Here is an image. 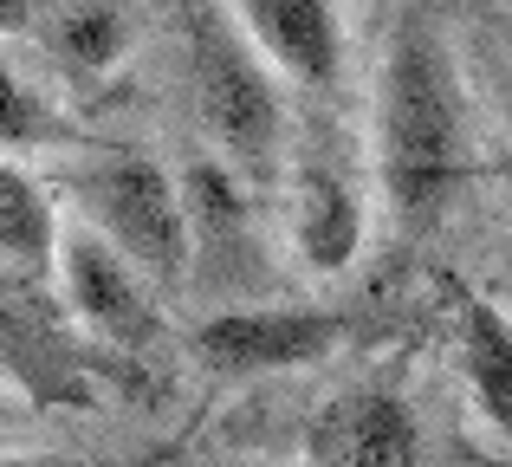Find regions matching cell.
Returning a JSON list of instances; mask_svg holds the SVG:
<instances>
[{
  "label": "cell",
  "instance_id": "obj_9",
  "mask_svg": "<svg viewBox=\"0 0 512 467\" xmlns=\"http://www.w3.org/2000/svg\"><path fill=\"white\" fill-rule=\"evenodd\" d=\"M182 208H188V247H195V260L221 266V279L260 266V240H253V215H247V195H240L234 169L195 163L182 182Z\"/></svg>",
  "mask_w": 512,
  "mask_h": 467
},
{
  "label": "cell",
  "instance_id": "obj_14",
  "mask_svg": "<svg viewBox=\"0 0 512 467\" xmlns=\"http://www.w3.org/2000/svg\"><path fill=\"white\" fill-rule=\"evenodd\" d=\"M52 137V111L39 104V91L0 59V143H39Z\"/></svg>",
  "mask_w": 512,
  "mask_h": 467
},
{
  "label": "cell",
  "instance_id": "obj_13",
  "mask_svg": "<svg viewBox=\"0 0 512 467\" xmlns=\"http://www.w3.org/2000/svg\"><path fill=\"white\" fill-rule=\"evenodd\" d=\"M130 33H137V26H130L124 7H65L59 20H52V46H59L78 72H104V65H117L124 46H130Z\"/></svg>",
  "mask_w": 512,
  "mask_h": 467
},
{
  "label": "cell",
  "instance_id": "obj_17",
  "mask_svg": "<svg viewBox=\"0 0 512 467\" xmlns=\"http://www.w3.org/2000/svg\"><path fill=\"white\" fill-rule=\"evenodd\" d=\"M506 273H512V260H506Z\"/></svg>",
  "mask_w": 512,
  "mask_h": 467
},
{
  "label": "cell",
  "instance_id": "obj_15",
  "mask_svg": "<svg viewBox=\"0 0 512 467\" xmlns=\"http://www.w3.org/2000/svg\"><path fill=\"white\" fill-rule=\"evenodd\" d=\"M234 467H292V461H234Z\"/></svg>",
  "mask_w": 512,
  "mask_h": 467
},
{
  "label": "cell",
  "instance_id": "obj_6",
  "mask_svg": "<svg viewBox=\"0 0 512 467\" xmlns=\"http://www.w3.org/2000/svg\"><path fill=\"white\" fill-rule=\"evenodd\" d=\"M234 26L266 59V72L292 78L305 91H331L344 78V13L325 0H247Z\"/></svg>",
  "mask_w": 512,
  "mask_h": 467
},
{
  "label": "cell",
  "instance_id": "obj_12",
  "mask_svg": "<svg viewBox=\"0 0 512 467\" xmlns=\"http://www.w3.org/2000/svg\"><path fill=\"white\" fill-rule=\"evenodd\" d=\"M0 260L7 266H39L59 260V221H52L46 189L33 182V169H20L13 156H0Z\"/></svg>",
  "mask_w": 512,
  "mask_h": 467
},
{
  "label": "cell",
  "instance_id": "obj_10",
  "mask_svg": "<svg viewBox=\"0 0 512 467\" xmlns=\"http://www.w3.org/2000/svg\"><path fill=\"white\" fill-rule=\"evenodd\" d=\"M0 370L33 390H59L65 377L78 370L72 344L59 338L46 305H33L26 286H0Z\"/></svg>",
  "mask_w": 512,
  "mask_h": 467
},
{
  "label": "cell",
  "instance_id": "obj_7",
  "mask_svg": "<svg viewBox=\"0 0 512 467\" xmlns=\"http://www.w3.org/2000/svg\"><path fill=\"white\" fill-rule=\"evenodd\" d=\"M305 455H312V467H415L422 422L396 390H344L312 422Z\"/></svg>",
  "mask_w": 512,
  "mask_h": 467
},
{
  "label": "cell",
  "instance_id": "obj_4",
  "mask_svg": "<svg viewBox=\"0 0 512 467\" xmlns=\"http://www.w3.org/2000/svg\"><path fill=\"white\" fill-rule=\"evenodd\" d=\"M338 338L344 318L318 305H234L195 331V351L221 377H273V370H305L331 357Z\"/></svg>",
  "mask_w": 512,
  "mask_h": 467
},
{
  "label": "cell",
  "instance_id": "obj_18",
  "mask_svg": "<svg viewBox=\"0 0 512 467\" xmlns=\"http://www.w3.org/2000/svg\"><path fill=\"white\" fill-rule=\"evenodd\" d=\"M0 422H7V416H0Z\"/></svg>",
  "mask_w": 512,
  "mask_h": 467
},
{
  "label": "cell",
  "instance_id": "obj_1",
  "mask_svg": "<svg viewBox=\"0 0 512 467\" xmlns=\"http://www.w3.org/2000/svg\"><path fill=\"white\" fill-rule=\"evenodd\" d=\"M376 169L402 234H428L448 215L467 169V104L461 72L441 39L435 13L402 7L383 52V91H376Z\"/></svg>",
  "mask_w": 512,
  "mask_h": 467
},
{
  "label": "cell",
  "instance_id": "obj_11",
  "mask_svg": "<svg viewBox=\"0 0 512 467\" xmlns=\"http://www.w3.org/2000/svg\"><path fill=\"white\" fill-rule=\"evenodd\" d=\"M461 351H467V383H474L487 422L512 442V318L493 299H474L461 318Z\"/></svg>",
  "mask_w": 512,
  "mask_h": 467
},
{
  "label": "cell",
  "instance_id": "obj_16",
  "mask_svg": "<svg viewBox=\"0 0 512 467\" xmlns=\"http://www.w3.org/2000/svg\"><path fill=\"white\" fill-rule=\"evenodd\" d=\"M13 467H26V461H13Z\"/></svg>",
  "mask_w": 512,
  "mask_h": 467
},
{
  "label": "cell",
  "instance_id": "obj_3",
  "mask_svg": "<svg viewBox=\"0 0 512 467\" xmlns=\"http://www.w3.org/2000/svg\"><path fill=\"white\" fill-rule=\"evenodd\" d=\"M85 208H91V234L111 240L143 279H156V286H182L188 279V266H195L188 208L163 163H150V156H104V163H91Z\"/></svg>",
  "mask_w": 512,
  "mask_h": 467
},
{
  "label": "cell",
  "instance_id": "obj_5",
  "mask_svg": "<svg viewBox=\"0 0 512 467\" xmlns=\"http://www.w3.org/2000/svg\"><path fill=\"white\" fill-rule=\"evenodd\" d=\"M59 286H65V305L85 331L111 344H150L156 338V305H150V286L143 273L91 228H72L59 234Z\"/></svg>",
  "mask_w": 512,
  "mask_h": 467
},
{
  "label": "cell",
  "instance_id": "obj_2",
  "mask_svg": "<svg viewBox=\"0 0 512 467\" xmlns=\"http://www.w3.org/2000/svg\"><path fill=\"white\" fill-rule=\"evenodd\" d=\"M188 85H195V111L227 163L247 182H273L279 150H286V104H279L266 59L234 26V7L188 13Z\"/></svg>",
  "mask_w": 512,
  "mask_h": 467
},
{
  "label": "cell",
  "instance_id": "obj_8",
  "mask_svg": "<svg viewBox=\"0 0 512 467\" xmlns=\"http://www.w3.org/2000/svg\"><path fill=\"white\" fill-rule=\"evenodd\" d=\"M292 247L312 273H344L363 247V195L331 150L292 169Z\"/></svg>",
  "mask_w": 512,
  "mask_h": 467
}]
</instances>
